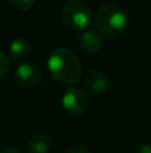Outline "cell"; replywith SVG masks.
Returning <instances> with one entry per match:
<instances>
[{"label":"cell","mask_w":151,"mask_h":153,"mask_svg":"<svg viewBox=\"0 0 151 153\" xmlns=\"http://www.w3.org/2000/svg\"><path fill=\"white\" fill-rule=\"evenodd\" d=\"M42 71L37 66L31 63H21L13 71V81L24 89H31L39 85Z\"/></svg>","instance_id":"5b68a950"},{"label":"cell","mask_w":151,"mask_h":153,"mask_svg":"<svg viewBox=\"0 0 151 153\" xmlns=\"http://www.w3.org/2000/svg\"><path fill=\"white\" fill-rule=\"evenodd\" d=\"M0 153H23L21 151H19L18 148H12V146H8V148H4L0 151Z\"/></svg>","instance_id":"5bb4252c"},{"label":"cell","mask_w":151,"mask_h":153,"mask_svg":"<svg viewBox=\"0 0 151 153\" xmlns=\"http://www.w3.org/2000/svg\"><path fill=\"white\" fill-rule=\"evenodd\" d=\"M79 45H80V47H82V50L86 51V53L98 54V53H100L102 48H103L104 42H103L102 35L99 34L98 31L86 28L79 38Z\"/></svg>","instance_id":"8992f818"},{"label":"cell","mask_w":151,"mask_h":153,"mask_svg":"<svg viewBox=\"0 0 151 153\" xmlns=\"http://www.w3.org/2000/svg\"><path fill=\"white\" fill-rule=\"evenodd\" d=\"M51 140L45 133H36L31 136L27 143V153H47L50 151Z\"/></svg>","instance_id":"ba28073f"},{"label":"cell","mask_w":151,"mask_h":153,"mask_svg":"<svg viewBox=\"0 0 151 153\" xmlns=\"http://www.w3.org/2000/svg\"><path fill=\"white\" fill-rule=\"evenodd\" d=\"M135 153H151V144H143L136 149Z\"/></svg>","instance_id":"4fadbf2b"},{"label":"cell","mask_w":151,"mask_h":153,"mask_svg":"<svg viewBox=\"0 0 151 153\" xmlns=\"http://www.w3.org/2000/svg\"><path fill=\"white\" fill-rule=\"evenodd\" d=\"M94 23L100 35L117 38L126 31L128 26V15L126 10L115 3H106L98 8Z\"/></svg>","instance_id":"7a4b0ae2"},{"label":"cell","mask_w":151,"mask_h":153,"mask_svg":"<svg viewBox=\"0 0 151 153\" xmlns=\"http://www.w3.org/2000/svg\"><path fill=\"white\" fill-rule=\"evenodd\" d=\"M90 97H88L87 90L83 86H71L64 91L62 97V106L64 111L70 116H80L88 108Z\"/></svg>","instance_id":"277c9868"},{"label":"cell","mask_w":151,"mask_h":153,"mask_svg":"<svg viewBox=\"0 0 151 153\" xmlns=\"http://www.w3.org/2000/svg\"><path fill=\"white\" fill-rule=\"evenodd\" d=\"M31 53V45L24 38H16L10 43V54L15 61H23Z\"/></svg>","instance_id":"9c48e42d"},{"label":"cell","mask_w":151,"mask_h":153,"mask_svg":"<svg viewBox=\"0 0 151 153\" xmlns=\"http://www.w3.org/2000/svg\"><path fill=\"white\" fill-rule=\"evenodd\" d=\"M47 67L55 81L66 85H74L82 76V63L78 55L70 48H56L50 54Z\"/></svg>","instance_id":"6da1fadb"},{"label":"cell","mask_w":151,"mask_h":153,"mask_svg":"<svg viewBox=\"0 0 151 153\" xmlns=\"http://www.w3.org/2000/svg\"><path fill=\"white\" fill-rule=\"evenodd\" d=\"M84 86L91 93H104L110 86L108 76L100 70H90L84 75Z\"/></svg>","instance_id":"52a82bcc"},{"label":"cell","mask_w":151,"mask_h":153,"mask_svg":"<svg viewBox=\"0 0 151 153\" xmlns=\"http://www.w3.org/2000/svg\"><path fill=\"white\" fill-rule=\"evenodd\" d=\"M11 70V59L5 53L0 50V78H4Z\"/></svg>","instance_id":"30bf717a"},{"label":"cell","mask_w":151,"mask_h":153,"mask_svg":"<svg viewBox=\"0 0 151 153\" xmlns=\"http://www.w3.org/2000/svg\"><path fill=\"white\" fill-rule=\"evenodd\" d=\"M60 19L71 31H84L91 22V10L84 1L68 0L60 10Z\"/></svg>","instance_id":"3957f363"},{"label":"cell","mask_w":151,"mask_h":153,"mask_svg":"<svg viewBox=\"0 0 151 153\" xmlns=\"http://www.w3.org/2000/svg\"><path fill=\"white\" fill-rule=\"evenodd\" d=\"M12 7L18 11H28L36 0H10Z\"/></svg>","instance_id":"8fae6325"},{"label":"cell","mask_w":151,"mask_h":153,"mask_svg":"<svg viewBox=\"0 0 151 153\" xmlns=\"http://www.w3.org/2000/svg\"><path fill=\"white\" fill-rule=\"evenodd\" d=\"M64 153H90V151L87 149V146L82 145V144H72L66 149Z\"/></svg>","instance_id":"7c38bea8"}]
</instances>
